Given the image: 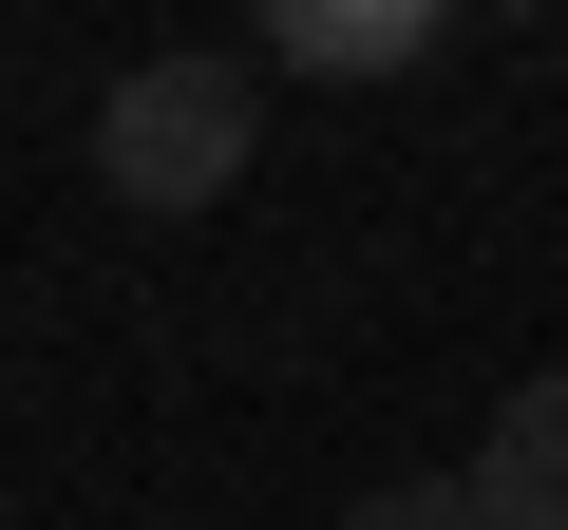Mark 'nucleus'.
I'll return each instance as SVG.
<instances>
[{
  "instance_id": "nucleus-3",
  "label": "nucleus",
  "mask_w": 568,
  "mask_h": 530,
  "mask_svg": "<svg viewBox=\"0 0 568 530\" xmlns=\"http://www.w3.org/2000/svg\"><path fill=\"white\" fill-rule=\"evenodd\" d=\"M455 0H265V58L284 77H417Z\"/></svg>"
},
{
  "instance_id": "nucleus-4",
  "label": "nucleus",
  "mask_w": 568,
  "mask_h": 530,
  "mask_svg": "<svg viewBox=\"0 0 568 530\" xmlns=\"http://www.w3.org/2000/svg\"><path fill=\"white\" fill-rule=\"evenodd\" d=\"M342 530H493V511H474V473H379Z\"/></svg>"
},
{
  "instance_id": "nucleus-2",
  "label": "nucleus",
  "mask_w": 568,
  "mask_h": 530,
  "mask_svg": "<svg viewBox=\"0 0 568 530\" xmlns=\"http://www.w3.org/2000/svg\"><path fill=\"white\" fill-rule=\"evenodd\" d=\"M474 511H493V530H568V360L493 398V436H474Z\"/></svg>"
},
{
  "instance_id": "nucleus-5",
  "label": "nucleus",
  "mask_w": 568,
  "mask_h": 530,
  "mask_svg": "<svg viewBox=\"0 0 568 530\" xmlns=\"http://www.w3.org/2000/svg\"><path fill=\"white\" fill-rule=\"evenodd\" d=\"M493 20H530V0H493Z\"/></svg>"
},
{
  "instance_id": "nucleus-1",
  "label": "nucleus",
  "mask_w": 568,
  "mask_h": 530,
  "mask_svg": "<svg viewBox=\"0 0 568 530\" xmlns=\"http://www.w3.org/2000/svg\"><path fill=\"white\" fill-rule=\"evenodd\" d=\"M246 152H265V77H246V58H152V77H114V95H95V190H114L133 227L227 208V190H246Z\"/></svg>"
}]
</instances>
